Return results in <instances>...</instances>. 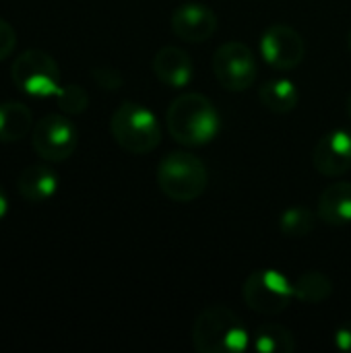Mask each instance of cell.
Masks as SVG:
<instances>
[{
    "mask_svg": "<svg viewBox=\"0 0 351 353\" xmlns=\"http://www.w3.org/2000/svg\"><path fill=\"white\" fill-rule=\"evenodd\" d=\"M8 215V199H6V192L4 188L0 186V221Z\"/></svg>",
    "mask_w": 351,
    "mask_h": 353,
    "instance_id": "cb8c5ba5",
    "label": "cell"
},
{
    "mask_svg": "<svg viewBox=\"0 0 351 353\" xmlns=\"http://www.w3.org/2000/svg\"><path fill=\"white\" fill-rule=\"evenodd\" d=\"M292 283L294 298L304 304H323L333 294V281L323 271H304Z\"/></svg>",
    "mask_w": 351,
    "mask_h": 353,
    "instance_id": "ac0fdd59",
    "label": "cell"
},
{
    "mask_svg": "<svg viewBox=\"0 0 351 353\" xmlns=\"http://www.w3.org/2000/svg\"><path fill=\"white\" fill-rule=\"evenodd\" d=\"M246 306L263 316H277L290 308L294 298V283L277 269L252 271L242 288Z\"/></svg>",
    "mask_w": 351,
    "mask_h": 353,
    "instance_id": "5b68a950",
    "label": "cell"
},
{
    "mask_svg": "<svg viewBox=\"0 0 351 353\" xmlns=\"http://www.w3.org/2000/svg\"><path fill=\"white\" fill-rule=\"evenodd\" d=\"M17 46V33L10 23L0 19V60L8 58Z\"/></svg>",
    "mask_w": 351,
    "mask_h": 353,
    "instance_id": "7402d4cb",
    "label": "cell"
},
{
    "mask_svg": "<svg viewBox=\"0 0 351 353\" xmlns=\"http://www.w3.org/2000/svg\"><path fill=\"white\" fill-rule=\"evenodd\" d=\"M348 46H350V52H351V29H350V35H348Z\"/></svg>",
    "mask_w": 351,
    "mask_h": 353,
    "instance_id": "484cf974",
    "label": "cell"
},
{
    "mask_svg": "<svg viewBox=\"0 0 351 353\" xmlns=\"http://www.w3.org/2000/svg\"><path fill=\"white\" fill-rule=\"evenodd\" d=\"M317 217L319 215H314L308 207H290L279 215V230L288 238L300 240L312 234L317 225Z\"/></svg>",
    "mask_w": 351,
    "mask_h": 353,
    "instance_id": "d6986e66",
    "label": "cell"
},
{
    "mask_svg": "<svg viewBox=\"0 0 351 353\" xmlns=\"http://www.w3.org/2000/svg\"><path fill=\"white\" fill-rule=\"evenodd\" d=\"M31 143L39 157L48 161H64L74 153L79 132L66 116L48 114L33 124Z\"/></svg>",
    "mask_w": 351,
    "mask_h": 353,
    "instance_id": "ba28073f",
    "label": "cell"
},
{
    "mask_svg": "<svg viewBox=\"0 0 351 353\" xmlns=\"http://www.w3.org/2000/svg\"><path fill=\"white\" fill-rule=\"evenodd\" d=\"M170 27L176 37L188 43H203L213 37L219 27V19L209 4L184 2L176 6L170 19Z\"/></svg>",
    "mask_w": 351,
    "mask_h": 353,
    "instance_id": "30bf717a",
    "label": "cell"
},
{
    "mask_svg": "<svg viewBox=\"0 0 351 353\" xmlns=\"http://www.w3.org/2000/svg\"><path fill=\"white\" fill-rule=\"evenodd\" d=\"M56 103L64 114H83L87 110L89 97L83 87L79 85H62L60 91L56 93Z\"/></svg>",
    "mask_w": 351,
    "mask_h": 353,
    "instance_id": "ffe728a7",
    "label": "cell"
},
{
    "mask_svg": "<svg viewBox=\"0 0 351 353\" xmlns=\"http://www.w3.org/2000/svg\"><path fill=\"white\" fill-rule=\"evenodd\" d=\"M157 186L170 201L192 203L209 186L207 165L194 153L172 151L157 165Z\"/></svg>",
    "mask_w": 351,
    "mask_h": 353,
    "instance_id": "3957f363",
    "label": "cell"
},
{
    "mask_svg": "<svg viewBox=\"0 0 351 353\" xmlns=\"http://www.w3.org/2000/svg\"><path fill=\"white\" fill-rule=\"evenodd\" d=\"M213 72L228 91H246L259 72L257 58L244 41H225L213 54Z\"/></svg>",
    "mask_w": 351,
    "mask_h": 353,
    "instance_id": "52a82bcc",
    "label": "cell"
},
{
    "mask_svg": "<svg viewBox=\"0 0 351 353\" xmlns=\"http://www.w3.org/2000/svg\"><path fill=\"white\" fill-rule=\"evenodd\" d=\"M151 68L157 81L172 89L186 87L192 81V72H194L188 52H184L178 46H163L161 50H157Z\"/></svg>",
    "mask_w": 351,
    "mask_h": 353,
    "instance_id": "7c38bea8",
    "label": "cell"
},
{
    "mask_svg": "<svg viewBox=\"0 0 351 353\" xmlns=\"http://www.w3.org/2000/svg\"><path fill=\"white\" fill-rule=\"evenodd\" d=\"M317 215L325 225H351V182H335L327 186L317 205Z\"/></svg>",
    "mask_w": 351,
    "mask_h": 353,
    "instance_id": "4fadbf2b",
    "label": "cell"
},
{
    "mask_svg": "<svg viewBox=\"0 0 351 353\" xmlns=\"http://www.w3.org/2000/svg\"><path fill=\"white\" fill-rule=\"evenodd\" d=\"M91 77H93V81H95L101 89H106V91H116V89H120V87H122V83H124V79H122L120 70H116V68H108V66L95 68V70L91 72Z\"/></svg>",
    "mask_w": 351,
    "mask_h": 353,
    "instance_id": "44dd1931",
    "label": "cell"
},
{
    "mask_svg": "<svg viewBox=\"0 0 351 353\" xmlns=\"http://www.w3.org/2000/svg\"><path fill=\"white\" fill-rule=\"evenodd\" d=\"M166 124L176 143L201 147L209 145L219 134L221 116L207 95L186 91L168 105Z\"/></svg>",
    "mask_w": 351,
    "mask_h": 353,
    "instance_id": "6da1fadb",
    "label": "cell"
},
{
    "mask_svg": "<svg viewBox=\"0 0 351 353\" xmlns=\"http://www.w3.org/2000/svg\"><path fill=\"white\" fill-rule=\"evenodd\" d=\"M31 130H33V116L25 103L19 101L0 103V143L21 141Z\"/></svg>",
    "mask_w": 351,
    "mask_h": 353,
    "instance_id": "2e32d148",
    "label": "cell"
},
{
    "mask_svg": "<svg viewBox=\"0 0 351 353\" xmlns=\"http://www.w3.org/2000/svg\"><path fill=\"white\" fill-rule=\"evenodd\" d=\"M348 116L351 118V93L348 95Z\"/></svg>",
    "mask_w": 351,
    "mask_h": 353,
    "instance_id": "d4e9b609",
    "label": "cell"
},
{
    "mask_svg": "<svg viewBox=\"0 0 351 353\" xmlns=\"http://www.w3.org/2000/svg\"><path fill=\"white\" fill-rule=\"evenodd\" d=\"M19 194L29 203H43L58 190V176L46 165H29L17 178Z\"/></svg>",
    "mask_w": 351,
    "mask_h": 353,
    "instance_id": "5bb4252c",
    "label": "cell"
},
{
    "mask_svg": "<svg viewBox=\"0 0 351 353\" xmlns=\"http://www.w3.org/2000/svg\"><path fill=\"white\" fill-rule=\"evenodd\" d=\"M333 341H335V347H337L339 352L351 353V323L341 325V327L335 331Z\"/></svg>",
    "mask_w": 351,
    "mask_h": 353,
    "instance_id": "603a6c76",
    "label": "cell"
},
{
    "mask_svg": "<svg viewBox=\"0 0 351 353\" xmlns=\"http://www.w3.org/2000/svg\"><path fill=\"white\" fill-rule=\"evenodd\" d=\"M312 163L321 176L337 178L351 170V130L335 128L323 134L314 147Z\"/></svg>",
    "mask_w": 351,
    "mask_h": 353,
    "instance_id": "8fae6325",
    "label": "cell"
},
{
    "mask_svg": "<svg viewBox=\"0 0 351 353\" xmlns=\"http://www.w3.org/2000/svg\"><path fill=\"white\" fill-rule=\"evenodd\" d=\"M110 132L118 147L132 155H147L161 143V124L157 116L137 101H122L114 110Z\"/></svg>",
    "mask_w": 351,
    "mask_h": 353,
    "instance_id": "277c9868",
    "label": "cell"
},
{
    "mask_svg": "<svg viewBox=\"0 0 351 353\" xmlns=\"http://www.w3.org/2000/svg\"><path fill=\"white\" fill-rule=\"evenodd\" d=\"M192 345L199 353H242L252 347V335L232 308L215 304L199 312Z\"/></svg>",
    "mask_w": 351,
    "mask_h": 353,
    "instance_id": "7a4b0ae2",
    "label": "cell"
},
{
    "mask_svg": "<svg viewBox=\"0 0 351 353\" xmlns=\"http://www.w3.org/2000/svg\"><path fill=\"white\" fill-rule=\"evenodd\" d=\"M259 101L271 114L281 116V114H290L298 108L300 91L294 81H290L285 77H275V79H269L267 83H263V87L259 89Z\"/></svg>",
    "mask_w": 351,
    "mask_h": 353,
    "instance_id": "9a60e30c",
    "label": "cell"
},
{
    "mask_svg": "<svg viewBox=\"0 0 351 353\" xmlns=\"http://www.w3.org/2000/svg\"><path fill=\"white\" fill-rule=\"evenodd\" d=\"M252 350L259 353H292L296 350V337L288 327L267 323L252 333Z\"/></svg>",
    "mask_w": 351,
    "mask_h": 353,
    "instance_id": "e0dca14e",
    "label": "cell"
},
{
    "mask_svg": "<svg viewBox=\"0 0 351 353\" xmlns=\"http://www.w3.org/2000/svg\"><path fill=\"white\" fill-rule=\"evenodd\" d=\"M17 89L31 97H56L60 91V68L43 50H27L19 54L10 68Z\"/></svg>",
    "mask_w": 351,
    "mask_h": 353,
    "instance_id": "8992f818",
    "label": "cell"
},
{
    "mask_svg": "<svg viewBox=\"0 0 351 353\" xmlns=\"http://www.w3.org/2000/svg\"><path fill=\"white\" fill-rule=\"evenodd\" d=\"M259 50L263 60L275 70H294L306 58L304 37L285 23L269 25L261 35Z\"/></svg>",
    "mask_w": 351,
    "mask_h": 353,
    "instance_id": "9c48e42d",
    "label": "cell"
}]
</instances>
